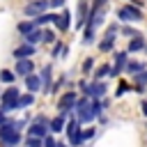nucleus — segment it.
Returning a JSON list of instances; mask_svg holds the SVG:
<instances>
[{
	"label": "nucleus",
	"mask_w": 147,
	"mask_h": 147,
	"mask_svg": "<svg viewBox=\"0 0 147 147\" xmlns=\"http://www.w3.org/2000/svg\"><path fill=\"white\" fill-rule=\"evenodd\" d=\"M0 142H2V145H18V142H21V133H18V129L14 126V122L0 126Z\"/></svg>",
	"instance_id": "1"
},
{
	"label": "nucleus",
	"mask_w": 147,
	"mask_h": 147,
	"mask_svg": "<svg viewBox=\"0 0 147 147\" xmlns=\"http://www.w3.org/2000/svg\"><path fill=\"white\" fill-rule=\"evenodd\" d=\"M18 90L16 87H9L5 94H2V113H11L14 108H18Z\"/></svg>",
	"instance_id": "2"
},
{
	"label": "nucleus",
	"mask_w": 147,
	"mask_h": 147,
	"mask_svg": "<svg viewBox=\"0 0 147 147\" xmlns=\"http://www.w3.org/2000/svg\"><path fill=\"white\" fill-rule=\"evenodd\" d=\"M117 16L122 18V21H140L142 18V11L138 9V5H129V7H122L119 11H117Z\"/></svg>",
	"instance_id": "3"
},
{
	"label": "nucleus",
	"mask_w": 147,
	"mask_h": 147,
	"mask_svg": "<svg viewBox=\"0 0 147 147\" xmlns=\"http://www.w3.org/2000/svg\"><path fill=\"white\" fill-rule=\"evenodd\" d=\"M67 133H69V142H71L74 147H78V145L85 140V138H83V131H80V124H78L76 119H71V122H69Z\"/></svg>",
	"instance_id": "4"
},
{
	"label": "nucleus",
	"mask_w": 147,
	"mask_h": 147,
	"mask_svg": "<svg viewBox=\"0 0 147 147\" xmlns=\"http://www.w3.org/2000/svg\"><path fill=\"white\" fill-rule=\"evenodd\" d=\"M76 101H78V99H76V94H74V92H67V94H62V96H60L57 108H60L62 113H69V108H74V106H76Z\"/></svg>",
	"instance_id": "5"
},
{
	"label": "nucleus",
	"mask_w": 147,
	"mask_h": 147,
	"mask_svg": "<svg viewBox=\"0 0 147 147\" xmlns=\"http://www.w3.org/2000/svg\"><path fill=\"white\" fill-rule=\"evenodd\" d=\"M46 7H51L46 0H37V2H30L28 7H25V14L28 16H39V14H44V9Z\"/></svg>",
	"instance_id": "6"
},
{
	"label": "nucleus",
	"mask_w": 147,
	"mask_h": 147,
	"mask_svg": "<svg viewBox=\"0 0 147 147\" xmlns=\"http://www.w3.org/2000/svg\"><path fill=\"white\" fill-rule=\"evenodd\" d=\"M32 69H34V64H32L28 57L16 60V74H18V76H30V74H32Z\"/></svg>",
	"instance_id": "7"
},
{
	"label": "nucleus",
	"mask_w": 147,
	"mask_h": 147,
	"mask_svg": "<svg viewBox=\"0 0 147 147\" xmlns=\"http://www.w3.org/2000/svg\"><path fill=\"white\" fill-rule=\"evenodd\" d=\"M25 87H28V92H39L41 90V78L34 76V74L25 76Z\"/></svg>",
	"instance_id": "8"
},
{
	"label": "nucleus",
	"mask_w": 147,
	"mask_h": 147,
	"mask_svg": "<svg viewBox=\"0 0 147 147\" xmlns=\"http://www.w3.org/2000/svg\"><path fill=\"white\" fill-rule=\"evenodd\" d=\"M103 92H106V85H103V83H94V85L85 87V94H87V96H92V99L103 96Z\"/></svg>",
	"instance_id": "9"
},
{
	"label": "nucleus",
	"mask_w": 147,
	"mask_h": 147,
	"mask_svg": "<svg viewBox=\"0 0 147 147\" xmlns=\"http://www.w3.org/2000/svg\"><path fill=\"white\" fill-rule=\"evenodd\" d=\"M30 55H34V46H32V44H25V46L14 48V57H16V60H21V57H30Z\"/></svg>",
	"instance_id": "10"
},
{
	"label": "nucleus",
	"mask_w": 147,
	"mask_h": 147,
	"mask_svg": "<svg viewBox=\"0 0 147 147\" xmlns=\"http://www.w3.org/2000/svg\"><path fill=\"white\" fill-rule=\"evenodd\" d=\"M122 69H126V53H115V69L110 71V76H117Z\"/></svg>",
	"instance_id": "11"
},
{
	"label": "nucleus",
	"mask_w": 147,
	"mask_h": 147,
	"mask_svg": "<svg viewBox=\"0 0 147 147\" xmlns=\"http://www.w3.org/2000/svg\"><path fill=\"white\" fill-rule=\"evenodd\" d=\"M113 44H115V28H108L106 39L99 44V48H101V51H110V48H113Z\"/></svg>",
	"instance_id": "12"
},
{
	"label": "nucleus",
	"mask_w": 147,
	"mask_h": 147,
	"mask_svg": "<svg viewBox=\"0 0 147 147\" xmlns=\"http://www.w3.org/2000/svg\"><path fill=\"white\" fill-rule=\"evenodd\" d=\"M30 136H34V138H46V126H44V119L34 122V124L30 126Z\"/></svg>",
	"instance_id": "13"
},
{
	"label": "nucleus",
	"mask_w": 147,
	"mask_h": 147,
	"mask_svg": "<svg viewBox=\"0 0 147 147\" xmlns=\"http://www.w3.org/2000/svg\"><path fill=\"white\" fill-rule=\"evenodd\" d=\"M41 39H44V32H41L39 28H34L32 32L25 34V41H28V44H37V41H41Z\"/></svg>",
	"instance_id": "14"
},
{
	"label": "nucleus",
	"mask_w": 147,
	"mask_h": 147,
	"mask_svg": "<svg viewBox=\"0 0 147 147\" xmlns=\"http://www.w3.org/2000/svg\"><path fill=\"white\" fill-rule=\"evenodd\" d=\"M147 44H145V39L138 34V37H133L131 39V44H129V53H133V51H140V48H145Z\"/></svg>",
	"instance_id": "15"
},
{
	"label": "nucleus",
	"mask_w": 147,
	"mask_h": 147,
	"mask_svg": "<svg viewBox=\"0 0 147 147\" xmlns=\"http://www.w3.org/2000/svg\"><path fill=\"white\" fill-rule=\"evenodd\" d=\"M145 69H147V64H145V62H126V71H129V74H133V76H136L138 71H145Z\"/></svg>",
	"instance_id": "16"
},
{
	"label": "nucleus",
	"mask_w": 147,
	"mask_h": 147,
	"mask_svg": "<svg viewBox=\"0 0 147 147\" xmlns=\"http://www.w3.org/2000/svg\"><path fill=\"white\" fill-rule=\"evenodd\" d=\"M57 18H60V16H57V14H39V16H37V18H34V21H37V25H44V23H51V21H53V23H55V21H57Z\"/></svg>",
	"instance_id": "17"
},
{
	"label": "nucleus",
	"mask_w": 147,
	"mask_h": 147,
	"mask_svg": "<svg viewBox=\"0 0 147 147\" xmlns=\"http://www.w3.org/2000/svg\"><path fill=\"white\" fill-rule=\"evenodd\" d=\"M69 18H71V16H69V11H62V14H60V18L55 21V25H57L60 30H69Z\"/></svg>",
	"instance_id": "18"
},
{
	"label": "nucleus",
	"mask_w": 147,
	"mask_h": 147,
	"mask_svg": "<svg viewBox=\"0 0 147 147\" xmlns=\"http://www.w3.org/2000/svg\"><path fill=\"white\" fill-rule=\"evenodd\" d=\"M34 28H37V21H25V23H18V32H21V34L32 32Z\"/></svg>",
	"instance_id": "19"
},
{
	"label": "nucleus",
	"mask_w": 147,
	"mask_h": 147,
	"mask_svg": "<svg viewBox=\"0 0 147 147\" xmlns=\"http://www.w3.org/2000/svg\"><path fill=\"white\" fill-rule=\"evenodd\" d=\"M34 101V92H28V94H23L21 99H18V108H25V106H30Z\"/></svg>",
	"instance_id": "20"
},
{
	"label": "nucleus",
	"mask_w": 147,
	"mask_h": 147,
	"mask_svg": "<svg viewBox=\"0 0 147 147\" xmlns=\"http://www.w3.org/2000/svg\"><path fill=\"white\" fill-rule=\"evenodd\" d=\"M85 11H87V2L80 0V5H78V25L85 23Z\"/></svg>",
	"instance_id": "21"
},
{
	"label": "nucleus",
	"mask_w": 147,
	"mask_h": 147,
	"mask_svg": "<svg viewBox=\"0 0 147 147\" xmlns=\"http://www.w3.org/2000/svg\"><path fill=\"white\" fill-rule=\"evenodd\" d=\"M41 80H44V90H48V83H51V64L44 67V71H41Z\"/></svg>",
	"instance_id": "22"
},
{
	"label": "nucleus",
	"mask_w": 147,
	"mask_h": 147,
	"mask_svg": "<svg viewBox=\"0 0 147 147\" xmlns=\"http://www.w3.org/2000/svg\"><path fill=\"white\" fill-rule=\"evenodd\" d=\"M14 78H16V71H2L0 74V80L2 83H14Z\"/></svg>",
	"instance_id": "23"
},
{
	"label": "nucleus",
	"mask_w": 147,
	"mask_h": 147,
	"mask_svg": "<svg viewBox=\"0 0 147 147\" xmlns=\"http://www.w3.org/2000/svg\"><path fill=\"white\" fill-rule=\"evenodd\" d=\"M62 124H64L62 117H55V119L51 122V131H53V133H60V131H62Z\"/></svg>",
	"instance_id": "24"
},
{
	"label": "nucleus",
	"mask_w": 147,
	"mask_h": 147,
	"mask_svg": "<svg viewBox=\"0 0 147 147\" xmlns=\"http://www.w3.org/2000/svg\"><path fill=\"white\" fill-rule=\"evenodd\" d=\"M108 71H113V69H110L108 64H103V67H101V69L96 71V78H103V76H108Z\"/></svg>",
	"instance_id": "25"
},
{
	"label": "nucleus",
	"mask_w": 147,
	"mask_h": 147,
	"mask_svg": "<svg viewBox=\"0 0 147 147\" xmlns=\"http://www.w3.org/2000/svg\"><path fill=\"white\" fill-rule=\"evenodd\" d=\"M136 80H138L140 85H145V83H147V69H145L142 74H136Z\"/></svg>",
	"instance_id": "26"
},
{
	"label": "nucleus",
	"mask_w": 147,
	"mask_h": 147,
	"mask_svg": "<svg viewBox=\"0 0 147 147\" xmlns=\"http://www.w3.org/2000/svg\"><path fill=\"white\" fill-rule=\"evenodd\" d=\"M44 147H57V145H55V140H53V138H48V136H46V138H44Z\"/></svg>",
	"instance_id": "27"
},
{
	"label": "nucleus",
	"mask_w": 147,
	"mask_h": 147,
	"mask_svg": "<svg viewBox=\"0 0 147 147\" xmlns=\"http://www.w3.org/2000/svg\"><path fill=\"white\" fill-rule=\"evenodd\" d=\"M124 34H126V37H138V32L131 30V28H124Z\"/></svg>",
	"instance_id": "28"
},
{
	"label": "nucleus",
	"mask_w": 147,
	"mask_h": 147,
	"mask_svg": "<svg viewBox=\"0 0 147 147\" xmlns=\"http://www.w3.org/2000/svg\"><path fill=\"white\" fill-rule=\"evenodd\" d=\"M48 5H51V7H62L64 0H48Z\"/></svg>",
	"instance_id": "29"
},
{
	"label": "nucleus",
	"mask_w": 147,
	"mask_h": 147,
	"mask_svg": "<svg viewBox=\"0 0 147 147\" xmlns=\"http://www.w3.org/2000/svg\"><path fill=\"white\" fill-rule=\"evenodd\" d=\"M90 69H92V60H85V64H83V71H85V74H87V71H90Z\"/></svg>",
	"instance_id": "30"
},
{
	"label": "nucleus",
	"mask_w": 147,
	"mask_h": 147,
	"mask_svg": "<svg viewBox=\"0 0 147 147\" xmlns=\"http://www.w3.org/2000/svg\"><path fill=\"white\" fill-rule=\"evenodd\" d=\"M60 51H62V44H55V46H53V57H55Z\"/></svg>",
	"instance_id": "31"
},
{
	"label": "nucleus",
	"mask_w": 147,
	"mask_h": 147,
	"mask_svg": "<svg viewBox=\"0 0 147 147\" xmlns=\"http://www.w3.org/2000/svg\"><path fill=\"white\" fill-rule=\"evenodd\" d=\"M44 39H46V41H53V32L46 30V32H44Z\"/></svg>",
	"instance_id": "32"
},
{
	"label": "nucleus",
	"mask_w": 147,
	"mask_h": 147,
	"mask_svg": "<svg viewBox=\"0 0 147 147\" xmlns=\"http://www.w3.org/2000/svg\"><path fill=\"white\" fill-rule=\"evenodd\" d=\"M92 136H94V129H90V131H85V133H83V138H92Z\"/></svg>",
	"instance_id": "33"
},
{
	"label": "nucleus",
	"mask_w": 147,
	"mask_h": 147,
	"mask_svg": "<svg viewBox=\"0 0 147 147\" xmlns=\"http://www.w3.org/2000/svg\"><path fill=\"white\" fill-rule=\"evenodd\" d=\"M142 115L147 117V101H142Z\"/></svg>",
	"instance_id": "34"
},
{
	"label": "nucleus",
	"mask_w": 147,
	"mask_h": 147,
	"mask_svg": "<svg viewBox=\"0 0 147 147\" xmlns=\"http://www.w3.org/2000/svg\"><path fill=\"white\" fill-rule=\"evenodd\" d=\"M57 147H64V145H57Z\"/></svg>",
	"instance_id": "35"
},
{
	"label": "nucleus",
	"mask_w": 147,
	"mask_h": 147,
	"mask_svg": "<svg viewBox=\"0 0 147 147\" xmlns=\"http://www.w3.org/2000/svg\"><path fill=\"white\" fill-rule=\"evenodd\" d=\"M7 147H14V145H7Z\"/></svg>",
	"instance_id": "36"
}]
</instances>
